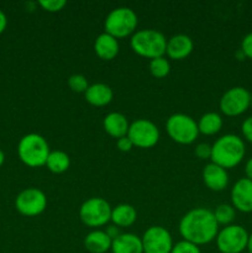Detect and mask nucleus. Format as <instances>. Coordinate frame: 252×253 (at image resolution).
Returning <instances> with one entry per match:
<instances>
[{
    "label": "nucleus",
    "mask_w": 252,
    "mask_h": 253,
    "mask_svg": "<svg viewBox=\"0 0 252 253\" xmlns=\"http://www.w3.org/2000/svg\"><path fill=\"white\" fill-rule=\"evenodd\" d=\"M105 232H106V235H108V236L110 237L111 240L116 239V237H118L119 235L121 234V232H120V229H119L118 226H115V225H111V226H108V227H106Z\"/></svg>",
    "instance_id": "nucleus-33"
},
{
    "label": "nucleus",
    "mask_w": 252,
    "mask_h": 253,
    "mask_svg": "<svg viewBox=\"0 0 252 253\" xmlns=\"http://www.w3.org/2000/svg\"><path fill=\"white\" fill-rule=\"evenodd\" d=\"M103 127L109 136L119 140L124 136H127L130 124H128L127 119L124 114L114 111V113L108 114L104 118Z\"/></svg>",
    "instance_id": "nucleus-18"
},
{
    "label": "nucleus",
    "mask_w": 252,
    "mask_h": 253,
    "mask_svg": "<svg viewBox=\"0 0 252 253\" xmlns=\"http://www.w3.org/2000/svg\"><path fill=\"white\" fill-rule=\"evenodd\" d=\"M131 49L143 58L155 59L163 57L167 48V39L161 31L146 29L136 31L130 40Z\"/></svg>",
    "instance_id": "nucleus-3"
},
{
    "label": "nucleus",
    "mask_w": 252,
    "mask_h": 253,
    "mask_svg": "<svg viewBox=\"0 0 252 253\" xmlns=\"http://www.w3.org/2000/svg\"><path fill=\"white\" fill-rule=\"evenodd\" d=\"M143 253H170L173 239L170 232L163 226H151L141 237Z\"/></svg>",
    "instance_id": "nucleus-12"
},
{
    "label": "nucleus",
    "mask_w": 252,
    "mask_h": 253,
    "mask_svg": "<svg viewBox=\"0 0 252 253\" xmlns=\"http://www.w3.org/2000/svg\"><path fill=\"white\" fill-rule=\"evenodd\" d=\"M170 253H202V251H200V247L197 246V245L182 240V241L174 244Z\"/></svg>",
    "instance_id": "nucleus-27"
},
{
    "label": "nucleus",
    "mask_w": 252,
    "mask_h": 253,
    "mask_svg": "<svg viewBox=\"0 0 252 253\" xmlns=\"http://www.w3.org/2000/svg\"><path fill=\"white\" fill-rule=\"evenodd\" d=\"M250 234L241 225L231 224L219 230L215 239L220 253H242L247 250Z\"/></svg>",
    "instance_id": "nucleus-8"
},
{
    "label": "nucleus",
    "mask_w": 252,
    "mask_h": 253,
    "mask_svg": "<svg viewBox=\"0 0 252 253\" xmlns=\"http://www.w3.org/2000/svg\"><path fill=\"white\" fill-rule=\"evenodd\" d=\"M251 104V93L244 86H232L220 98L219 108L225 116L235 118L247 111Z\"/></svg>",
    "instance_id": "nucleus-9"
},
{
    "label": "nucleus",
    "mask_w": 252,
    "mask_h": 253,
    "mask_svg": "<svg viewBox=\"0 0 252 253\" xmlns=\"http://www.w3.org/2000/svg\"><path fill=\"white\" fill-rule=\"evenodd\" d=\"M7 26V17L6 15L2 12V10H0V35L5 31Z\"/></svg>",
    "instance_id": "nucleus-34"
},
{
    "label": "nucleus",
    "mask_w": 252,
    "mask_h": 253,
    "mask_svg": "<svg viewBox=\"0 0 252 253\" xmlns=\"http://www.w3.org/2000/svg\"><path fill=\"white\" fill-rule=\"evenodd\" d=\"M193 48H194V43H193V40L188 35H174L169 40H167L166 54L170 59L182 61V59H185L192 53Z\"/></svg>",
    "instance_id": "nucleus-15"
},
{
    "label": "nucleus",
    "mask_w": 252,
    "mask_h": 253,
    "mask_svg": "<svg viewBox=\"0 0 252 253\" xmlns=\"http://www.w3.org/2000/svg\"><path fill=\"white\" fill-rule=\"evenodd\" d=\"M222 118L220 114L210 111V113L204 114L202 118L198 121V128H199V133H203L205 136H212L220 132L222 128Z\"/></svg>",
    "instance_id": "nucleus-22"
},
{
    "label": "nucleus",
    "mask_w": 252,
    "mask_h": 253,
    "mask_svg": "<svg viewBox=\"0 0 252 253\" xmlns=\"http://www.w3.org/2000/svg\"><path fill=\"white\" fill-rule=\"evenodd\" d=\"M111 253H143L141 237L131 232H121L111 242Z\"/></svg>",
    "instance_id": "nucleus-17"
},
{
    "label": "nucleus",
    "mask_w": 252,
    "mask_h": 253,
    "mask_svg": "<svg viewBox=\"0 0 252 253\" xmlns=\"http://www.w3.org/2000/svg\"><path fill=\"white\" fill-rule=\"evenodd\" d=\"M231 205L241 212H252V180L241 178L231 189Z\"/></svg>",
    "instance_id": "nucleus-13"
},
{
    "label": "nucleus",
    "mask_w": 252,
    "mask_h": 253,
    "mask_svg": "<svg viewBox=\"0 0 252 253\" xmlns=\"http://www.w3.org/2000/svg\"><path fill=\"white\" fill-rule=\"evenodd\" d=\"M138 19L136 12L131 7L120 6L109 12L104 21V29L106 34L119 40L135 34Z\"/></svg>",
    "instance_id": "nucleus-5"
},
{
    "label": "nucleus",
    "mask_w": 252,
    "mask_h": 253,
    "mask_svg": "<svg viewBox=\"0 0 252 253\" xmlns=\"http://www.w3.org/2000/svg\"><path fill=\"white\" fill-rule=\"evenodd\" d=\"M194 153L199 160H210V157H211V146L209 143H199V145L195 146Z\"/></svg>",
    "instance_id": "nucleus-29"
},
{
    "label": "nucleus",
    "mask_w": 252,
    "mask_h": 253,
    "mask_svg": "<svg viewBox=\"0 0 252 253\" xmlns=\"http://www.w3.org/2000/svg\"><path fill=\"white\" fill-rule=\"evenodd\" d=\"M203 182L212 192H222L229 185V173L225 168L210 162L203 169Z\"/></svg>",
    "instance_id": "nucleus-14"
},
{
    "label": "nucleus",
    "mask_w": 252,
    "mask_h": 253,
    "mask_svg": "<svg viewBox=\"0 0 252 253\" xmlns=\"http://www.w3.org/2000/svg\"><path fill=\"white\" fill-rule=\"evenodd\" d=\"M240 49H241L242 53L245 54L246 58L252 59V31L249 32V34L242 39Z\"/></svg>",
    "instance_id": "nucleus-30"
},
{
    "label": "nucleus",
    "mask_w": 252,
    "mask_h": 253,
    "mask_svg": "<svg viewBox=\"0 0 252 253\" xmlns=\"http://www.w3.org/2000/svg\"><path fill=\"white\" fill-rule=\"evenodd\" d=\"M4 161H5V155L1 150H0V167L4 165Z\"/></svg>",
    "instance_id": "nucleus-37"
},
{
    "label": "nucleus",
    "mask_w": 252,
    "mask_h": 253,
    "mask_svg": "<svg viewBox=\"0 0 252 253\" xmlns=\"http://www.w3.org/2000/svg\"><path fill=\"white\" fill-rule=\"evenodd\" d=\"M219 232L214 212L205 208L189 210L179 221V234L184 241L203 246L214 241Z\"/></svg>",
    "instance_id": "nucleus-1"
},
{
    "label": "nucleus",
    "mask_w": 252,
    "mask_h": 253,
    "mask_svg": "<svg viewBox=\"0 0 252 253\" xmlns=\"http://www.w3.org/2000/svg\"><path fill=\"white\" fill-rule=\"evenodd\" d=\"M166 131L172 141L179 145H190L199 136L197 121L192 116L180 113L173 114L167 119Z\"/></svg>",
    "instance_id": "nucleus-6"
},
{
    "label": "nucleus",
    "mask_w": 252,
    "mask_h": 253,
    "mask_svg": "<svg viewBox=\"0 0 252 253\" xmlns=\"http://www.w3.org/2000/svg\"><path fill=\"white\" fill-rule=\"evenodd\" d=\"M241 132H242V136H244L249 142L252 143V116L247 118L246 120L242 123Z\"/></svg>",
    "instance_id": "nucleus-31"
},
{
    "label": "nucleus",
    "mask_w": 252,
    "mask_h": 253,
    "mask_svg": "<svg viewBox=\"0 0 252 253\" xmlns=\"http://www.w3.org/2000/svg\"><path fill=\"white\" fill-rule=\"evenodd\" d=\"M15 208L24 216H39L46 210L47 197L41 189L27 188L16 197Z\"/></svg>",
    "instance_id": "nucleus-11"
},
{
    "label": "nucleus",
    "mask_w": 252,
    "mask_h": 253,
    "mask_svg": "<svg viewBox=\"0 0 252 253\" xmlns=\"http://www.w3.org/2000/svg\"><path fill=\"white\" fill-rule=\"evenodd\" d=\"M94 51H95L96 56L103 61H111L118 56L119 51H120L119 40L106 32H103L95 39Z\"/></svg>",
    "instance_id": "nucleus-16"
},
{
    "label": "nucleus",
    "mask_w": 252,
    "mask_h": 253,
    "mask_svg": "<svg viewBox=\"0 0 252 253\" xmlns=\"http://www.w3.org/2000/svg\"><path fill=\"white\" fill-rule=\"evenodd\" d=\"M148 68H150L151 74H152L155 78L162 79V78H166V77L169 74L170 64H169V61L163 56V57H158V58H155V59H151Z\"/></svg>",
    "instance_id": "nucleus-25"
},
{
    "label": "nucleus",
    "mask_w": 252,
    "mask_h": 253,
    "mask_svg": "<svg viewBox=\"0 0 252 253\" xmlns=\"http://www.w3.org/2000/svg\"><path fill=\"white\" fill-rule=\"evenodd\" d=\"M39 5L44 11L58 12L66 6L67 2L64 0H41V1H39Z\"/></svg>",
    "instance_id": "nucleus-28"
},
{
    "label": "nucleus",
    "mask_w": 252,
    "mask_h": 253,
    "mask_svg": "<svg viewBox=\"0 0 252 253\" xmlns=\"http://www.w3.org/2000/svg\"><path fill=\"white\" fill-rule=\"evenodd\" d=\"M247 251H249V253H252V234H250L249 245H247Z\"/></svg>",
    "instance_id": "nucleus-36"
},
{
    "label": "nucleus",
    "mask_w": 252,
    "mask_h": 253,
    "mask_svg": "<svg viewBox=\"0 0 252 253\" xmlns=\"http://www.w3.org/2000/svg\"><path fill=\"white\" fill-rule=\"evenodd\" d=\"M136 219H137V211L130 204H119L111 210L110 221L119 229L131 226L135 224Z\"/></svg>",
    "instance_id": "nucleus-21"
},
{
    "label": "nucleus",
    "mask_w": 252,
    "mask_h": 253,
    "mask_svg": "<svg viewBox=\"0 0 252 253\" xmlns=\"http://www.w3.org/2000/svg\"><path fill=\"white\" fill-rule=\"evenodd\" d=\"M214 216L216 222L222 226H229V225L232 224V221L235 220V216H236V210L232 205L230 204H220L215 208Z\"/></svg>",
    "instance_id": "nucleus-24"
},
{
    "label": "nucleus",
    "mask_w": 252,
    "mask_h": 253,
    "mask_svg": "<svg viewBox=\"0 0 252 253\" xmlns=\"http://www.w3.org/2000/svg\"><path fill=\"white\" fill-rule=\"evenodd\" d=\"M116 146H118V148L121 152H130L133 148V143L131 142V140L127 136H124V137L119 138V140L116 141Z\"/></svg>",
    "instance_id": "nucleus-32"
},
{
    "label": "nucleus",
    "mask_w": 252,
    "mask_h": 253,
    "mask_svg": "<svg viewBox=\"0 0 252 253\" xmlns=\"http://www.w3.org/2000/svg\"><path fill=\"white\" fill-rule=\"evenodd\" d=\"M245 174H246V178L252 180V157L246 162V166H245Z\"/></svg>",
    "instance_id": "nucleus-35"
},
{
    "label": "nucleus",
    "mask_w": 252,
    "mask_h": 253,
    "mask_svg": "<svg viewBox=\"0 0 252 253\" xmlns=\"http://www.w3.org/2000/svg\"><path fill=\"white\" fill-rule=\"evenodd\" d=\"M84 96H85L86 103L96 106V108H101V106H106L111 103L114 93L113 89L106 84L94 83L88 86L86 91L84 93Z\"/></svg>",
    "instance_id": "nucleus-19"
},
{
    "label": "nucleus",
    "mask_w": 252,
    "mask_h": 253,
    "mask_svg": "<svg viewBox=\"0 0 252 253\" xmlns=\"http://www.w3.org/2000/svg\"><path fill=\"white\" fill-rule=\"evenodd\" d=\"M160 130L151 120L138 119L130 124L127 137L133 143V147L152 148L160 141Z\"/></svg>",
    "instance_id": "nucleus-10"
},
{
    "label": "nucleus",
    "mask_w": 252,
    "mask_h": 253,
    "mask_svg": "<svg viewBox=\"0 0 252 253\" xmlns=\"http://www.w3.org/2000/svg\"><path fill=\"white\" fill-rule=\"evenodd\" d=\"M49 145L43 136L39 133H27L17 145V155L27 167L39 168L46 165L48 158Z\"/></svg>",
    "instance_id": "nucleus-4"
},
{
    "label": "nucleus",
    "mask_w": 252,
    "mask_h": 253,
    "mask_svg": "<svg viewBox=\"0 0 252 253\" xmlns=\"http://www.w3.org/2000/svg\"><path fill=\"white\" fill-rule=\"evenodd\" d=\"M111 210L113 208L103 198H89L79 208V219L85 226L96 229L105 226L110 221Z\"/></svg>",
    "instance_id": "nucleus-7"
},
{
    "label": "nucleus",
    "mask_w": 252,
    "mask_h": 253,
    "mask_svg": "<svg viewBox=\"0 0 252 253\" xmlns=\"http://www.w3.org/2000/svg\"><path fill=\"white\" fill-rule=\"evenodd\" d=\"M246 155V146L240 136L226 133L217 138L211 146V163L225 169H231L239 166Z\"/></svg>",
    "instance_id": "nucleus-2"
},
{
    "label": "nucleus",
    "mask_w": 252,
    "mask_h": 253,
    "mask_svg": "<svg viewBox=\"0 0 252 253\" xmlns=\"http://www.w3.org/2000/svg\"><path fill=\"white\" fill-rule=\"evenodd\" d=\"M68 86L74 93H85L88 89V79L83 74H72L68 78Z\"/></svg>",
    "instance_id": "nucleus-26"
},
{
    "label": "nucleus",
    "mask_w": 252,
    "mask_h": 253,
    "mask_svg": "<svg viewBox=\"0 0 252 253\" xmlns=\"http://www.w3.org/2000/svg\"><path fill=\"white\" fill-rule=\"evenodd\" d=\"M44 166L48 168L49 172L54 174H62L71 167V158L63 151H51Z\"/></svg>",
    "instance_id": "nucleus-23"
},
{
    "label": "nucleus",
    "mask_w": 252,
    "mask_h": 253,
    "mask_svg": "<svg viewBox=\"0 0 252 253\" xmlns=\"http://www.w3.org/2000/svg\"><path fill=\"white\" fill-rule=\"evenodd\" d=\"M250 108L252 109V94H251V104H250Z\"/></svg>",
    "instance_id": "nucleus-38"
},
{
    "label": "nucleus",
    "mask_w": 252,
    "mask_h": 253,
    "mask_svg": "<svg viewBox=\"0 0 252 253\" xmlns=\"http://www.w3.org/2000/svg\"><path fill=\"white\" fill-rule=\"evenodd\" d=\"M113 240L103 230H93L84 239V247L90 253H106L111 250Z\"/></svg>",
    "instance_id": "nucleus-20"
}]
</instances>
